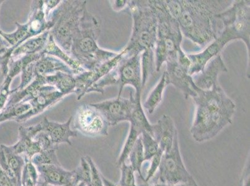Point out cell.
Masks as SVG:
<instances>
[{
	"label": "cell",
	"instance_id": "39",
	"mask_svg": "<svg viewBox=\"0 0 250 186\" xmlns=\"http://www.w3.org/2000/svg\"><path fill=\"white\" fill-rule=\"evenodd\" d=\"M240 183L242 186H250V153L248 156L246 163L243 167L240 177Z\"/></svg>",
	"mask_w": 250,
	"mask_h": 186
},
{
	"label": "cell",
	"instance_id": "46",
	"mask_svg": "<svg viewBox=\"0 0 250 186\" xmlns=\"http://www.w3.org/2000/svg\"><path fill=\"white\" fill-rule=\"evenodd\" d=\"M175 186H199L197 183H191V184H182V185H179Z\"/></svg>",
	"mask_w": 250,
	"mask_h": 186
},
{
	"label": "cell",
	"instance_id": "38",
	"mask_svg": "<svg viewBox=\"0 0 250 186\" xmlns=\"http://www.w3.org/2000/svg\"><path fill=\"white\" fill-rule=\"evenodd\" d=\"M0 167L7 174V176L11 179V181H12L13 185L15 186H20L14 172L11 170L10 166L8 164L7 161H6L5 155H4L1 145H0Z\"/></svg>",
	"mask_w": 250,
	"mask_h": 186
},
{
	"label": "cell",
	"instance_id": "2",
	"mask_svg": "<svg viewBox=\"0 0 250 186\" xmlns=\"http://www.w3.org/2000/svg\"><path fill=\"white\" fill-rule=\"evenodd\" d=\"M229 0H180L181 12L177 19L183 35L204 47L217 38L222 26L215 16L233 3Z\"/></svg>",
	"mask_w": 250,
	"mask_h": 186
},
{
	"label": "cell",
	"instance_id": "45",
	"mask_svg": "<svg viewBox=\"0 0 250 186\" xmlns=\"http://www.w3.org/2000/svg\"><path fill=\"white\" fill-rule=\"evenodd\" d=\"M38 186H56L49 185V184L45 183L44 182H43V181L40 180V181H39ZM73 186L69 185V186Z\"/></svg>",
	"mask_w": 250,
	"mask_h": 186
},
{
	"label": "cell",
	"instance_id": "23",
	"mask_svg": "<svg viewBox=\"0 0 250 186\" xmlns=\"http://www.w3.org/2000/svg\"><path fill=\"white\" fill-rule=\"evenodd\" d=\"M42 54L55 56V57L58 58L59 60L62 61L63 63L69 66L70 69L74 70L76 75L85 71V70L83 69L80 64L70 56V54L63 51L56 44V42L54 41L53 37H52L51 35H50V34L46 45H45Z\"/></svg>",
	"mask_w": 250,
	"mask_h": 186
},
{
	"label": "cell",
	"instance_id": "21",
	"mask_svg": "<svg viewBox=\"0 0 250 186\" xmlns=\"http://www.w3.org/2000/svg\"><path fill=\"white\" fill-rule=\"evenodd\" d=\"M41 57L34 63V72L35 77L51 75L57 72L76 75L73 70L62 61L55 56L42 54Z\"/></svg>",
	"mask_w": 250,
	"mask_h": 186
},
{
	"label": "cell",
	"instance_id": "14",
	"mask_svg": "<svg viewBox=\"0 0 250 186\" xmlns=\"http://www.w3.org/2000/svg\"><path fill=\"white\" fill-rule=\"evenodd\" d=\"M177 58L178 55L171 56L165 63L167 66L165 72L168 82L180 90L186 99L196 97L200 89L195 85L192 76L188 74V70L179 64Z\"/></svg>",
	"mask_w": 250,
	"mask_h": 186
},
{
	"label": "cell",
	"instance_id": "44",
	"mask_svg": "<svg viewBox=\"0 0 250 186\" xmlns=\"http://www.w3.org/2000/svg\"><path fill=\"white\" fill-rule=\"evenodd\" d=\"M102 180H103L104 186H117L114 183L111 182V181L108 180V179L106 178H104L103 174H102Z\"/></svg>",
	"mask_w": 250,
	"mask_h": 186
},
{
	"label": "cell",
	"instance_id": "18",
	"mask_svg": "<svg viewBox=\"0 0 250 186\" xmlns=\"http://www.w3.org/2000/svg\"><path fill=\"white\" fill-rule=\"evenodd\" d=\"M72 119L73 117H70L64 123L49 121L47 117L43 119L41 122L42 131L48 136L52 144L57 147L62 144L71 145L70 138L78 137V132L70 128Z\"/></svg>",
	"mask_w": 250,
	"mask_h": 186
},
{
	"label": "cell",
	"instance_id": "11",
	"mask_svg": "<svg viewBox=\"0 0 250 186\" xmlns=\"http://www.w3.org/2000/svg\"><path fill=\"white\" fill-rule=\"evenodd\" d=\"M142 54L130 56H124L116 70L118 74L119 92L118 96H122L125 86L131 85L135 88V96H142Z\"/></svg>",
	"mask_w": 250,
	"mask_h": 186
},
{
	"label": "cell",
	"instance_id": "27",
	"mask_svg": "<svg viewBox=\"0 0 250 186\" xmlns=\"http://www.w3.org/2000/svg\"><path fill=\"white\" fill-rule=\"evenodd\" d=\"M1 147L3 149L8 164L10 166L11 170L14 172L20 186H21L22 171H23L24 166L26 165L25 158L22 156L21 155L16 153L11 149V146L1 145Z\"/></svg>",
	"mask_w": 250,
	"mask_h": 186
},
{
	"label": "cell",
	"instance_id": "5",
	"mask_svg": "<svg viewBox=\"0 0 250 186\" xmlns=\"http://www.w3.org/2000/svg\"><path fill=\"white\" fill-rule=\"evenodd\" d=\"M158 20L157 40L154 47V60L156 72L169 57L184 52L181 49L183 34L178 21L168 12L161 0H149Z\"/></svg>",
	"mask_w": 250,
	"mask_h": 186
},
{
	"label": "cell",
	"instance_id": "29",
	"mask_svg": "<svg viewBox=\"0 0 250 186\" xmlns=\"http://www.w3.org/2000/svg\"><path fill=\"white\" fill-rule=\"evenodd\" d=\"M142 88H145L149 77L153 74L155 70L154 51L150 50L142 53Z\"/></svg>",
	"mask_w": 250,
	"mask_h": 186
},
{
	"label": "cell",
	"instance_id": "3",
	"mask_svg": "<svg viewBox=\"0 0 250 186\" xmlns=\"http://www.w3.org/2000/svg\"><path fill=\"white\" fill-rule=\"evenodd\" d=\"M101 27V22L86 7L79 29L72 40L70 55L87 71L95 69L118 54V52L101 49L98 45Z\"/></svg>",
	"mask_w": 250,
	"mask_h": 186
},
{
	"label": "cell",
	"instance_id": "7",
	"mask_svg": "<svg viewBox=\"0 0 250 186\" xmlns=\"http://www.w3.org/2000/svg\"><path fill=\"white\" fill-rule=\"evenodd\" d=\"M250 1H233L227 10L215 16L222 24L221 33L231 40L240 39L246 45L250 55Z\"/></svg>",
	"mask_w": 250,
	"mask_h": 186
},
{
	"label": "cell",
	"instance_id": "12",
	"mask_svg": "<svg viewBox=\"0 0 250 186\" xmlns=\"http://www.w3.org/2000/svg\"><path fill=\"white\" fill-rule=\"evenodd\" d=\"M65 96L64 94L59 92L53 86L47 85L41 86L21 101L29 103L31 106V111L26 114L17 118L15 121L18 123L26 122L32 117L42 114L47 109L55 105Z\"/></svg>",
	"mask_w": 250,
	"mask_h": 186
},
{
	"label": "cell",
	"instance_id": "1",
	"mask_svg": "<svg viewBox=\"0 0 250 186\" xmlns=\"http://www.w3.org/2000/svg\"><path fill=\"white\" fill-rule=\"evenodd\" d=\"M192 99L196 110L190 133L195 141H208L232 123L236 105L219 83L210 90H199Z\"/></svg>",
	"mask_w": 250,
	"mask_h": 186
},
{
	"label": "cell",
	"instance_id": "42",
	"mask_svg": "<svg viewBox=\"0 0 250 186\" xmlns=\"http://www.w3.org/2000/svg\"><path fill=\"white\" fill-rule=\"evenodd\" d=\"M0 186H15L1 167H0Z\"/></svg>",
	"mask_w": 250,
	"mask_h": 186
},
{
	"label": "cell",
	"instance_id": "32",
	"mask_svg": "<svg viewBox=\"0 0 250 186\" xmlns=\"http://www.w3.org/2000/svg\"><path fill=\"white\" fill-rule=\"evenodd\" d=\"M141 137L144 151L145 162L150 161L160 150V145L148 133L143 132Z\"/></svg>",
	"mask_w": 250,
	"mask_h": 186
},
{
	"label": "cell",
	"instance_id": "15",
	"mask_svg": "<svg viewBox=\"0 0 250 186\" xmlns=\"http://www.w3.org/2000/svg\"><path fill=\"white\" fill-rule=\"evenodd\" d=\"M42 130V123L29 127L20 126L18 142L11 145V149L19 155L23 154L25 157L31 160L36 154L42 151V146L36 138V135Z\"/></svg>",
	"mask_w": 250,
	"mask_h": 186
},
{
	"label": "cell",
	"instance_id": "47",
	"mask_svg": "<svg viewBox=\"0 0 250 186\" xmlns=\"http://www.w3.org/2000/svg\"><path fill=\"white\" fill-rule=\"evenodd\" d=\"M146 186H169V185H166V184L160 183L155 184V185H149V184H146Z\"/></svg>",
	"mask_w": 250,
	"mask_h": 186
},
{
	"label": "cell",
	"instance_id": "10",
	"mask_svg": "<svg viewBox=\"0 0 250 186\" xmlns=\"http://www.w3.org/2000/svg\"><path fill=\"white\" fill-rule=\"evenodd\" d=\"M136 104L135 96L131 92L129 98L117 96L92 105L103 115L109 126H115L120 122L129 121Z\"/></svg>",
	"mask_w": 250,
	"mask_h": 186
},
{
	"label": "cell",
	"instance_id": "20",
	"mask_svg": "<svg viewBox=\"0 0 250 186\" xmlns=\"http://www.w3.org/2000/svg\"><path fill=\"white\" fill-rule=\"evenodd\" d=\"M178 133L171 117L163 115L157 123L153 124V137L158 142L163 153L170 150L176 133Z\"/></svg>",
	"mask_w": 250,
	"mask_h": 186
},
{
	"label": "cell",
	"instance_id": "24",
	"mask_svg": "<svg viewBox=\"0 0 250 186\" xmlns=\"http://www.w3.org/2000/svg\"><path fill=\"white\" fill-rule=\"evenodd\" d=\"M46 85L53 86L65 96L74 93L76 79L74 75L63 72H57L51 75L44 76Z\"/></svg>",
	"mask_w": 250,
	"mask_h": 186
},
{
	"label": "cell",
	"instance_id": "17",
	"mask_svg": "<svg viewBox=\"0 0 250 186\" xmlns=\"http://www.w3.org/2000/svg\"><path fill=\"white\" fill-rule=\"evenodd\" d=\"M228 72L226 63L219 54L213 58L204 68L201 72L193 74V81L199 89L208 91L217 84H219L218 77L222 73Z\"/></svg>",
	"mask_w": 250,
	"mask_h": 186
},
{
	"label": "cell",
	"instance_id": "9",
	"mask_svg": "<svg viewBox=\"0 0 250 186\" xmlns=\"http://www.w3.org/2000/svg\"><path fill=\"white\" fill-rule=\"evenodd\" d=\"M74 130L89 137H105L109 125L100 111L91 104H83L75 113Z\"/></svg>",
	"mask_w": 250,
	"mask_h": 186
},
{
	"label": "cell",
	"instance_id": "25",
	"mask_svg": "<svg viewBox=\"0 0 250 186\" xmlns=\"http://www.w3.org/2000/svg\"><path fill=\"white\" fill-rule=\"evenodd\" d=\"M135 96L136 104L132 113H131L129 121L130 122L131 127L135 129L140 133V135L143 132H147L153 137V124L150 123L145 114L142 104V99H141L142 96Z\"/></svg>",
	"mask_w": 250,
	"mask_h": 186
},
{
	"label": "cell",
	"instance_id": "33",
	"mask_svg": "<svg viewBox=\"0 0 250 186\" xmlns=\"http://www.w3.org/2000/svg\"><path fill=\"white\" fill-rule=\"evenodd\" d=\"M121 171V177L117 186H146V184L138 186L135 180V171L130 165L123 163L119 167Z\"/></svg>",
	"mask_w": 250,
	"mask_h": 186
},
{
	"label": "cell",
	"instance_id": "4",
	"mask_svg": "<svg viewBox=\"0 0 250 186\" xmlns=\"http://www.w3.org/2000/svg\"><path fill=\"white\" fill-rule=\"evenodd\" d=\"M132 17L133 25L130 40L125 47V56L153 50L157 40L158 20L149 1H129L125 10Z\"/></svg>",
	"mask_w": 250,
	"mask_h": 186
},
{
	"label": "cell",
	"instance_id": "6",
	"mask_svg": "<svg viewBox=\"0 0 250 186\" xmlns=\"http://www.w3.org/2000/svg\"><path fill=\"white\" fill-rule=\"evenodd\" d=\"M87 1L65 0L55 8L57 19L50 35L61 49L70 54L72 40L80 27Z\"/></svg>",
	"mask_w": 250,
	"mask_h": 186
},
{
	"label": "cell",
	"instance_id": "43",
	"mask_svg": "<svg viewBox=\"0 0 250 186\" xmlns=\"http://www.w3.org/2000/svg\"><path fill=\"white\" fill-rule=\"evenodd\" d=\"M4 1H0V7H1V4H3ZM1 29L0 28V50L4 48H8L10 47V45L8 44L7 42L4 39L3 37L1 35Z\"/></svg>",
	"mask_w": 250,
	"mask_h": 186
},
{
	"label": "cell",
	"instance_id": "30",
	"mask_svg": "<svg viewBox=\"0 0 250 186\" xmlns=\"http://www.w3.org/2000/svg\"><path fill=\"white\" fill-rule=\"evenodd\" d=\"M140 135V133L138 132L135 129L130 126L129 134L126 138L124 146L123 147L121 154H120L117 162V165L118 167H119L120 166L122 165L123 163H126V161L128 160L129 154H130L131 151H132L133 147L136 144V140H137Z\"/></svg>",
	"mask_w": 250,
	"mask_h": 186
},
{
	"label": "cell",
	"instance_id": "28",
	"mask_svg": "<svg viewBox=\"0 0 250 186\" xmlns=\"http://www.w3.org/2000/svg\"><path fill=\"white\" fill-rule=\"evenodd\" d=\"M128 158L130 162L129 165L132 167L135 172H138L140 178L144 181L145 177L142 174V166L145 162V156L141 135L136 140L135 146L129 154Z\"/></svg>",
	"mask_w": 250,
	"mask_h": 186
},
{
	"label": "cell",
	"instance_id": "35",
	"mask_svg": "<svg viewBox=\"0 0 250 186\" xmlns=\"http://www.w3.org/2000/svg\"><path fill=\"white\" fill-rule=\"evenodd\" d=\"M13 79L10 76L6 75L4 78L3 83L0 85V112L5 108L7 104L11 94L10 86Z\"/></svg>",
	"mask_w": 250,
	"mask_h": 186
},
{
	"label": "cell",
	"instance_id": "37",
	"mask_svg": "<svg viewBox=\"0 0 250 186\" xmlns=\"http://www.w3.org/2000/svg\"><path fill=\"white\" fill-rule=\"evenodd\" d=\"M163 152L160 150L157 153L156 155H154L151 158V164L150 167L147 171L146 178H145L144 183L148 184L149 181L153 178L156 172L158 171L159 167L161 162V159H162Z\"/></svg>",
	"mask_w": 250,
	"mask_h": 186
},
{
	"label": "cell",
	"instance_id": "36",
	"mask_svg": "<svg viewBox=\"0 0 250 186\" xmlns=\"http://www.w3.org/2000/svg\"><path fill=\"white\" fill-rule=\"evenodd\" d=\"M90 167V181L88 186H104L102 174L97 168L96 165L90 156H85Z\"/></svg>",
	"mask_w": 250,
	"mask_h": 186
},
{
	"label": "cell",
	"instance_id": "34",
	"mask_svg": "<svg viewBox=\"0 0 250 186\" xmlns=\"http://www.w3.org/2000/svg\"><path fill=\"white\" fill-rule=\"evenodd\" d=\"M75 171V179L77 185L83 183L86 186L89 185L90 181V167L85 156L81 159L80 164Z\"/></svg>",
	"mask_w": 250,
	"mask_h": 186
},
{
	"label": "cell",
	"instance_id": "31",
	"mask_svg": "<svg viewBox=\"0 0 250 186\" xmlns=\"http://www.w3.org/2000/svg\"><path fill=\"white\" fill-rule=\"evenodd\" d=\"M57 149H52L41 151L34 156L30 161L36 167L42 165H61L57 156Z\"/></svg>",
	"mask_w": 250,
	"mask_h": 186
},
{
	"label": "cell",
	"instance_id": "8",
	"mask_svg": "<svg viewBox=\"0 0 250 186\" xmlns=\"http://www.w3.org/2000/svg\"><path fill=\"white\" fill-rule=\"evenodd\" d=\"M159 180L166 185L175 186L196 183L186 168L179 147V134L176 133L170 150L163 153L159 167Z\"/></svg>",
	"mask_w": 250,
	"mask_h": 186
},
{
	"label": "cell",
	"instance_id": "41",
	"mask_svg": "<svg viewBox=\"0 0 250 186\" xmlns=\"http://www.w3.org/2000/svg\"><path fill=\"white\" fill-rule=\"evenodd\" d=\"M111 7L113 10L119 12V11L126 10L128 7L129 1L126 0H116V1H111Z\"/></svg>",
	"mask_w": 250,
	"mask_h": 186
},
{
	"label": "cell",
	"instance_id": "19",
	"mask_svg": "<svg viewBox=\"0 0 250 186\" xmlns=\"http://www.w3.org/2000/svg\"><path fill=\"white\" fill-rule=\"evenodd\" d=\"M40 181L56 186L77 185L75 179V171H68L61 165H49L36 167Z\"/></svg>",
	"mask_w": 250,
	"mask_h": 186
},
{
	"label": "cell",
	"instance_id": "16",
	"mask_svg": "<svg viewBox=\"0 0 250 186\" xmlns=\"http://www.w3.org/2000/svg\"><path fill=\"white\" fill-rule=\"evenodd\" d=\"M229 42L231 41L228 37L220 34L217 38L210 43L204 51L198 54L188 55L190 62L188 74L192 76L201 72L213 58L220 54V52Z\"/></svg>",
	"mask_w": 250,
	"mask_h": 186
},
{
	"label": "cell",
	"instance_id": "26",
	"mask_svg": "<svg viewBox=\"0 0 250 186\" xmlns=\"http://www.w3.org/2000/svg\"><path fill=\"white\" fill-rule=\"evenodd\" d=\"M168 85L169 84L168 82L167 74L165 72L161 76L160 81L150 93L143 104V107L146 109L149 114H153L157 107L160 105L161 102L162 101L164 91Z\"/></svg>",
	"mask_w": 250,
	"mask_h": 186
},
{
	"label": "cell",
	"instance_id": "13",
	"mask_svg": "<svg viewBox=\"0 0 250 186\" xmlns=\"http://www.w3.org/2000/svg\"><path fill=\"white\" fill-rule=\"evenodd\" d=\"M125 54L124 49L118 52L117 56L92 70H85L81 74L75 75L76 89L74 93L76 94L77 100H81L85 94L89 93L91 88L101 80L106 74L117 68Z\"/></svg>",
	"mask_w": 250,
	"mask_h": 186
},
{
	"label": "cell",
	"instance_id": "22",
	"mask_svg": "<svg viewBox=\"0 0 250 186\" xmlns=\"http://www.w3.org/2000/svg\"><path fill=\"white\" fill-rule=\"evenodd\" d=\"M49 37V31H47L42 35L29 38L13 51L11 59L42 53L46 45Z\"/></svg>",
	"mask_w": 250,
	"mask_h": 186
},
{
	"label": "cell",
	"instance_id": "40",
	"mask_svg": "<svg viewBox=\"0 0 250 186\" xmlns=\"http://www.w3.org/2000/svg\"><path fill=\"white\" fill-rule=\"evenodd\" d=\"M39 181L40 179L32 178L24 166L22 173L21 186H38Z\"/></svg>",
	"mask_w": 250,
	"mask_h": 186
}]
</instances>
